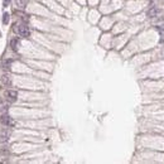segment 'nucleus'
I'll return each mask as SVG.
<instances>
[{"label": "nucleus", "instance_id": "obj_8", "mask_svg": "<svg viewBox=\"0 0 164 164\" xmlns=\"http://www.w3.org/2000/svg\"><path fill=\"white\" fill-rule=\"evenodd\" d=\"M159 36H160L159 42H160V43H164V28H160V29H159Z\"/></svg>", "mask_w": 164, "mask_h": 164}, {"label": "nucleus", "instance_id": "obj_1", "mask_svg": "<svg viewBox=\"0 0 164 164\" xmlns=\"http://www.w3.org/2000/svg\"><path fill=\"white\" fill-rule=\"evenodd\" d=\"M14 30H17L18 36L22 37V38H28V37L30 36V30H29V28H28L25 24H19V25H17V28H14Z\"/></svg>", "mask_w": 164, "mask_h": 164}, {"label": "nucleus", "instance_id": "obj_10", "mask_svg": "<svg viewBox=\"0 0 164 164\" xmlns=\"http://www.w3.org/2000/svg\"><path fill=\"white\" fill-rule=\"evenodd\" d=\"M3 4H4V7H9V4H10V0H4V2H3Z\"/></svg>", "mask_w": 164, "mask_h": 164}, {"label": "nucleus", "instance_id": "obj_7", "mask_svg": "<svg viewBox=\"0 0 164 164\" xmlns=\"http://www.w3.org/2000/svg\"><path fill=\"white\" fill-rule=\"evenodd\" d=\"M2 82H3L5 86H9V85H10V82H12V80H10L9 75H4V76L2 77Z\"/></svg>", "mask_w": 164, "mask_h": 164}, {"label": "nucleus", "instance_id": "obj_3", "mask_svg": "<svg viewBox=\"0 0 164 164\" xmlns=\"http://www.w3.org/2000/svg\"><path fill=\"white\" fill-rule=\"evenodd\" d=\"M0 121H2L4 125H7V126H15V121H14L9 115H2V117H0Z\"/></svg>", "mask_w": 164, "mask_h": 164}, {"label": "nucleus", "instance_id": "obj_4", "mask_svg": "<svg viewBox=\"0 0 164 164\" xmlns=\"http://www.w3.org/2000/svg\"><path fill=\"white\" fill-rule=\"evenodd\" d=\"M158 14H159V9H158L157 7H152V8L148 10V13H147V15H148L149 18H155V17H158Z\"/></svg>", "mask_w": 164, "mask_h": 164}, {"label": "nucleus", "instance_id": "obj_9", "mask_svg": "<svg viewBox=\"0 0 164 164\" xmlns=\"http://www.w3.org/2000/svg\"><path fill=\"white\" fill-rule=\"evenodd\" d=\"M9 13H4V15H3V23L4 24H8L9 23Z\"/></svg>", "mask_w": 164, "mask_h": 164}, {"label": "nucleus", "instance_id": "obj_6", "mask_svg": "<svg viewBox=\"0 0 164 164\" xmlns=\"http://www.w3.org/2000/svg\"><path fill=\"white\" fill-rule=\"evenodd\" d=\"M15 3L20 9H25V7L28 4V0H15Z\"/></svg>", "mask_w": 164, "mask_h": 164}, {"label": "nucleus", "instance_id": "obj_2", "mask_svg": "<svg viewBox=\"0 0 164 164\" xmlns=\"http://www.w3.org/2000/svg\"><path fill=\"white\" fill-rule=\"evenodd\" d=\"M5 98L9 101V102H15L17 100H18V92L15 91V90H8L7 92H5Z\"/></svg>", "mask_w": 164, "mask_h": 164}, {"label": "nucleus", "instance_id": "obj_5", "mask_svg": "<svg viewBox=\"0 0 164 164\" xmlns=\"http://www.w3.org/2000/svg\"><path fill=\"white\" fill-rule=\"evenodd\" d=\"M10 46H12V49L13 51H18V48H19V39L18 38H14V39H12V42H10Z\"/></svg>", "mask_w": 164, "mask_h": 164}]
</instances>
